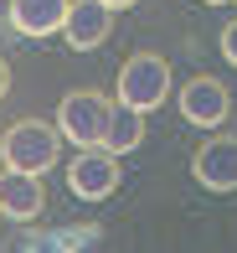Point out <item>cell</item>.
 <instances>
[{
    "mask_svg": "<svg viewBox=\"0 0 237 253\" xmlns=\"http://www.w3.org/2000/svg\"><path fill=\"white\" fill-rule=\"evenodd\" d=\"M108 10H129V5H139V0H103Z\"/></svg>",
    "mask_w": 237,
    "mask_h": 253,
    "instance_id": "obj_13",
    "label": "cell"
},
{
    "mask_svg": "<svg viewBox=\"0 0 237 253\" xmlns=\"http://www.w3.org/2000/svg\"><path fill=\"white\" fill-rule=\"evenodd\" d=\"M0 217H5V212H0Z\"/></svg>",
    "mask_w": 237,
    "mask_h": 253,
    "instance_id": "obj_15",
    "label": "cell"
},
{
    "mask_svg": "<svg viewBox=\"0 0 237 253\" xmlns=\"http://www.w3.org/2000/svg\"><path fill=\"white\" fill-rule=\"evenodd\" d=\"M57 129L62 140H72L77 150L88 145H103V129H108V98L93 93V88H77L57 103Z\"/></svg>",
    "mask_w": 237,
    "mask_h": 253,
    "instance_id": "obj_3",
    "label": "cell"
},
{
    "mask_svg": "<svg viewBox=\"0 0 237 253\" xmlns=\"http://www.w3.org/2000/svg\"><path fill=\"white\" fill-rule=\"evenodd\" d=\"M191 176L206 191H237V134H217L191 155Z\"/></svg>",
    "mask_w": 237,
    "mask_h": 253,
    "instance_id": "obj_6",
    "label": "cell"
},
{
    "mask_svg": "<svg viewBox=\"0 0 237 253\" xmlns=\"http://www.w3.org/2000/svg\"><path fill=\"white\" fill-rule=\"evenodd\" d=\"M67 21V0H10V26L21 37H57Z\"/></svg>",
    "mask_w": 237,
    "mask_h": 253,
    "instance_id": "obj_9",
    "label": "cell"
},
{
    "mask_svg": "<svg viewBox=\"0 0 237 253\" xmlns=\"http://www.w3.org/2000/svg\"><path fill=\"white\" fill-rule=\"evenodd\" d=\"M10 93V67H5V57H0V98Z\"/></svg>",
    "mask_w": 237,
    "mask_h": 253,
    "instance_id": "obj_12",
    "label": "cell"
},
{
    "mask_svg": "<svg viewBox=\"0 0 237 253\" xmlns=\"http://www.w3.org/2000/svg\"><path fill=\"white\" fill-rule=\"evenodd\" d=\"M62 155V129L47 119H21L10 124L5 134H0V160H5L10 170H52Z\"/></svg>",
    "mask_w": 237,
    "mask_h": 253,
    "instance_id": "obj_1",
    "label": "cell"
},
{
    "mask_svg": "<svg viewBox=\"0 0 237 253\" xmlns=\"http://www.w3.org/2000/svg\"><path fill=\"white\" fill-rule=\"evenodd\" d=\"M67 191H72L77 202H108L119 191V155L103 150V145L77 150L72 166H67Z\"/></svg>",
    "mask_w": 237,
    "mask_h": 253,
    "instance_id": "obj_4",
    "label": "cell"
},
{
    "mask_svg": "<svg viewBox=\"0 0 237 253\" xmlns=\"http://www.w3.org/2000/svg\"><path fill=\"white\" fill-rule=\"evenodd\" d=\"M180 114H186V124H196V129H217L232 114V98H227V88H222L217 78H191V83L180 88Z\"/></svg>",
    "mask_w": 237,
    "mask_h": 253,
    "instance_id": "obj_8",
    "label": "cell"
},
{
    "mask_svg": "<svg viewBox=\"0 0 237 253\" xmlns=\"http://www.w3.org/2000/svg\"><path fill=\"white\" fill-rule=\"evenodd\" d=\"M139 140H144V109H134V103L114 98V103H108L103 150H114V155H129V150H139Z\"/></svg>",
    "mask_w": 237,
    "mask_h": 253,
    "instance_id": "obj_10",
    "label": "cell"
},
{
    "mask_svg": "<svg viewBox=\"0 0 237 253\" xmlns=\"http://www.w3.org/2000/svg\"><path fill=\"white\" fill-rule=\"evenodd\" d=\"M222 57L237 67V21H227V31H222Z\"/></svg>",
    "mask_w": 237,
    "mask_h": 253,
    "instance_id": "obj_11",
    "label": "cell"
},
{
    "mask_svg": "<svg viewBox=\"0 0 237 253\" xmlns=\"http://www.w3.org/2000/svg\"><path fill=\"white\" fill-rule=\"evenodd\" d=\"M119 98L134 103V109H160L165 98H170V62L155 52H134L129 62L119 67Z\"/></svg>",
    "mask_w": 237,
    "mask_h": 253,
    "instance_id": "obj_2",
    "label": "cell"
},
{
    "mask_svg": "<svg viewBox=\"0 0 237 253\" xmlns=\"http://www.w3.org/2000/svg\"><path fill=\"white\" fill-rule=\"evenodd\" d=\"M206 5H227V0H206Z\"/></svg>",
    "mask_w": 237,
    "mask_h": 253,
    "instance_id": "obj_14",
    "label": "cell"
},
{
    "mask_svg": "<svg viewBox=\"0 0 237 253\" xmlns=\"http://www.w3.org/2000/svg\"><path fill=\"white\" fill-rule=\"evenodd\" d=\"M108 26H114V10L103 0H67V21H62V37L72 52H93L108 42Z\"/></svg>",
    "mask_w": 237,
    "mask_h": 253,
    "instance_id": "obj_7",
    "label": "cell"
},
{
    "mask_svg": "<svg viewBox=\"0 0 237 253\" xmlns=\"http://www.w3.org/2000/svg\"><path fill=\"white\" fill-rule=\"evenodd\" d=\"M0 212L10 222H36L47 212V186H41L36 170H0Z\"/></svg>",
    "mask_w": 237,
    "mask_h": 253,
    "instance_id": "obj_5",
    "label": "cell"
}]
</instances>
